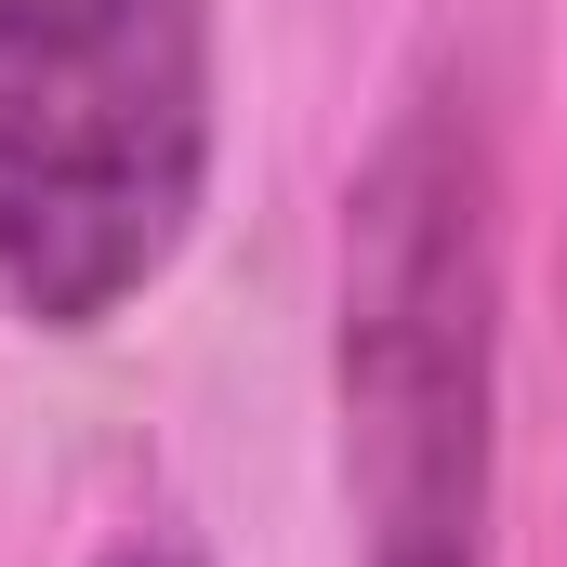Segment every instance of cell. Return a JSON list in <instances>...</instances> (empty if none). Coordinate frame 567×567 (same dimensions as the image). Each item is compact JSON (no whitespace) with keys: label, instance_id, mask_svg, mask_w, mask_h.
Returning <instances> with one entry per match:
<instances>
[{"label":"cell","instance_id":"cell-3","mask_svg":"<svg viewBox=\"0 0 567 567\" xmlns=\"http://www.w3.org/2000/svg\"><path fill=\"white\" fill-rule=\"evenodd\" d=\"M93 567H198V555H185L172 528H133V542H106V555H93Z\"/></svg>","mask_w":567,"mask_h":567},{"label":"cell","instance_id":"cell-1","mask_svg":"<svg viewBox=\"0 0 567 567\" xmlns=\"http://www.w3.org/2000/svg\"><path fill=\"white\" fill-rule=\"evenodd\" d=\"M343 488L357 567H488L502 449V158L462 80H423L343 185Z\"/></svg>","mask_w":567,"mask_h":567},{"label":"cell","instance_id":"cell-2","mask_svg":"<svg viewBox=\"0 0 567 567\" xmlns=\"http://www.w3.org/2000/svg\"><path fill=\"white\" fill-rule=\"evenodd\" d=\"M212 198V0H0V303L106 330Z\"/></svg>","mask_w":567,"mask_h":567}]
</instances>
